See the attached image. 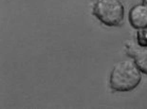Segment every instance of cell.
I'll use <instances>...</instances> for the list:
<instances>
[{
    "instance_id": "3",
    "label": "cell",
    "mask_w": 147,
    "mask_h": 109,
    "mask_svg": "<svg viewBox=\"0 0 147 109\" xmlns=\"http://www.w3.org/2000/svg\"><path fill=\"white\" fill-rule=\"evenodd\" d=\"M125 50L140 71L147 75V46H140L135 40H128L125 42Z\"/></svg>"
},
{
    "instance_id": "5",
    "label": "cell",
    "mask_w": 147,
    "mask_h": 109,
    "mask_svg": "<svg viewBox=\"0 0 147 109\" xmlns=\"http://www.w3.org/2000/svg\"><path fill=\"white\" fill-rule=\"evenodd\" d=\"M136 41L140 46H147V29L138 30Z\"/></svg>"
},
{
    "instance_id": "2",
    "label": "cell",
    "mask_w": 147,
    "mask_h": 109,
    "mask_svg": "<svg viewBox=\"0 0 147 109\" xmlns=\"http://www.w3.org/2000/svg\"><path fill=\"white\" fill-rule=\"evenodd\" d=\"M92 13L105 26L118 27L123 22L124 6L121 0H94Z\"/></svg>"
},
{
    "instance_id": "7",
    "label": "cell",
    "mask_w": 147,
    "mask_h": 109,
    "mask_svg": "<svg viewBox=\"0 0 147 109\" xmlns=\"http://www.w3.org/2000/svg\"><path fill=\"white\" fill-rule=\"evenodd\" d=\"M146 29H147V28H146Z\"/></svg>"
},
{
    "instance_id": "1",
    "label": "cell",
    "mask_w": 147,
    "mask_h": 109,
    "mask_svg": "<svg viewBox=\"0 0 147 109\" xmlns=\"http://www.w3.org/2000/svg\"><path fill=\"white\" fill-rule=\"evenodd\" d=\"M142 81V71L133 60H123L112 68L109 77L111 89L118 92H127L135 89Z\"/></svg>"
},
{
    "instance_id": "4",
    "label": "cell",
    "mask_w": 147,
    "mask_h": 109,
    "mask_svg": "<svg viewBox=\"0 0 147 109\" xmlns=\"http://www.w3.org/2000/svg\"><path fill=\"white\" fill-rule=\"evenodd\" d=\"M128 19L131 26L136 30L147 28V6L144 4L135 5L129 11Z\"/></svg>"
},
{
    "instance_id": "6",
    "label": "cell",
    "mask_w": 147,
    "mask_h": 109,
    "mask_svg": "<svg viewBox=\"0 0 147 109\" xmlns=\"http://www.w3.org/2000/svg\"><path fill=\"white\" fill-rule=\"evenodd\" d=\"M143 4L147 6V0H143Z\"/></svg>"
}]
</instances>
